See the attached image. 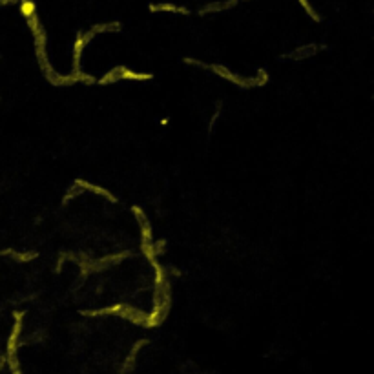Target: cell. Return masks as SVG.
<instances>
[{"mask_svg": "<svg viewBox=\"0 0 374 374\" xmlns=\"http://www.w3.org/2000/svg\"><path fill=\"white\" fill-rule=\"evenodd\" d=\"M20 334H22V312H15V325L9 334L8 349H6V356H17V349L20 343Z\"/></svg>", "mask_w": 374, "mask_h": 374, "instance_id": "1", "label": "cell"}, {"mask_svg": "<svg viewBox=\"0 0 374 374\" xmlns=\"http://www.w3.org/2000/svg\"><path fill=\"white\" fill-rule=\"evenodd\" d=\"M119 75H120V81L122 79H130V81H150L153 75L152 73H135L132 69H128L124 66H119Z\"/></svg>", "mask_w": 374, "mask_h": 374, "instance_id": "4", "label": "cell"}, {"mask_svg": "<svg viewBox=\"0 0 374 374\" xmlns=\"http://www.w3.org/2000/svg\"><path fill=\"white\" fill-rule=\"evenodd\" d=\"M93 37H95V33L91 30L88 31V33H84V35L83 33L77 35V40H75L73 44V73L81 71V55H83V50Z\"/></svg>", "mask_w": 374, "mask_h": 374, "instance_id": "2", "label": "cell"}, {"mask_svg": "<svg viewBox=\"0 0 374 374\" xmlns=\"http://www.w3.org/2000/svg\"><path fill=\"white\" fill-rule=\"evenodd\" d=\"M152 11H172V13H188L185 8H177L173 4H159V6H150Z\"/></svg>", "mask_w": 374, "mask_h": 374, "instance_id": "6", "label": "cell"}, {"mask_svg": "<svg viewBox=\"0 0 374 374\" xmlns=\"http://www.w3.org/2000/svg\"><path fill=\"white\" fill-rule=\"evenodd\" d=\"M20 2V13L24 18H31L33 15H37V6L33 0H18Z\"/></svg>", "mask_w": 374, "mask_h": 374, "instance_id": "5", "label": "cell"}, {"mask_svg": "<svg viewBox=\"0 0 374 374\" xmlns=\"http://www.w3.org/2000/svg\"><path fill=\"white\" fill-rule=\"evenodd\" d=\"M75 185L77 187H81L83 190H90V192H95V194H101V195H104V197H108L110 201L115 203V197H113L108 190H104V188H101V187H95V185H91V183H88V181H83V179H77L75 181Z\"/></svg>", "mask_w": 374, "mask_h": 374, "instance_id": "3", "label": "cell"}, {"mask_svg": "<svg viewBox=\"0 0 374 374\" xmlns=\"http://www.w3.org/2000/svg\"><path fill=\"white\" fill-rule=\"evenodd\" d=\"M298 2L301 4V6H303V8H305V11H307V13H308L310 17H312V18H314L316 22H320V15H318L314 9H312V6L308 4V0H298Z\"/></svg>", "mask_w": 374, "mask_h": 374, "instance_id": "9", "label": "cell"}, {"mask_svg": "<svg viewBox=\"0 0 374 374\" xmlns=\"http://www.w3.org/2000/svg\"><path fill=\"white\" fill-rule=\"evenodd\" d=\"M117 81H120V75H119V68H115V69H112V71H108V73L99 81V84L101 86H104V84H110V83H117Z\"/></svg>", "mask_w": 374, "mask_h": 374, "instance_id": "7", "label": "cell"}, {"mask_svg": "<svg viewBox=\"0 0 374 374\" xmlns=\"http://www.w3.org/2000/svg\"><path fill=\"white\" fill-rule=\"evenodd\" d=\"M120 26L119 22H113V24H101V26H93L91 31L97 35V33H104V31H117Z\"/></svg>", "mask_w": 374, "mask_h": 374, "instance_id": "8", "label": "cell"}]
</instances>
